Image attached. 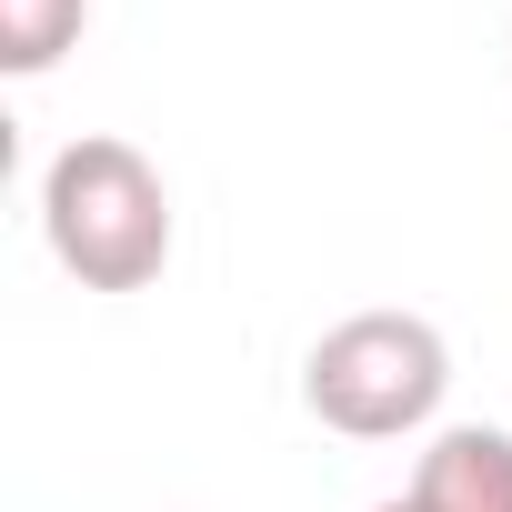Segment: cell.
<instances>
[{"mask_svg": "<svg viewBox=\"0 0 512 512\" xmlns=\"http://www.w3.org/2000/svg\"><path fill=\"white\" fill-rule=\"evenodd\" d=\"M41 241L81 292H151L171 262V181L141 141L81 131L41 171Z\"/></svg>", "mask_w": 512, "mask_h": 512, "instance_id": "6da1fadb", "label": "cell"}, {"mask_svg": "<svg viewBox=\"0 0 512 512\" xmlns=\"http://www.w3.org/2000/svg\"><path fill=\"white\" fill-rule=\"evenodd\" d=\"M452 392V342L422 312H352L302 352V402L342 442H412Z\"/></svg>", "mask_w": 512, "mask_h": 512, "instance_id": "7a4b0ae2", "label": "cell"}, {"mask_svg": "<svg viewBox=\"0 0 512 512\" xmlns=\"http://www.w3.org/2000/svg\"><path fill=\"white\" fill-rule=\"evenodd\" d=\"M412 512H512V432L442 422L412 462Z\"/></svg>", "mask_w": 512, "mask_h": 512, "instance_id": "3957f363", "label": "cell"}, {"mask_svg": "<svg viewBox=\"0 0 512 512\" xmlns=\"http://www.w3.org/2000/svg\"><path fill=\"white\" fill-rule=\"evenodd\" d=\"M81 31H91V0H0V71L41 81L61 51H81Z\"/></svg>", "mask_w": 512, "mask_h": 512, "instance_id": "277c9868", "label": "cell"}, {"mask_svg": "<svg viewBox=\"0 0 512 512\" xmlns=\"http://www.w3.org/2000/svg\"><path fill=\"white\" fill-rule=\"evenodd\" d=\"M372 512H412V492H392V502H372Z\"/></svg>", "mask_w": 512, "mask_h": 512, "instance_id": "5b68a950", "label": "cell"}]
</instances>
